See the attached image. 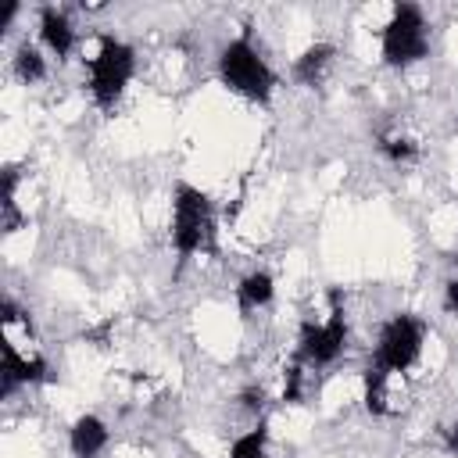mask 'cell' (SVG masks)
<instances>
[{
	"label": "cell",
	"mask_w": 458,
	"mask_h": 458,
	"mask_svg": "<svg viewBox=\"0 0 458 458\" xmlns=\"http://www.w3.org/2000/svg\"><path fill=\"white\" fill-rule=\"evenodd\" d=\"M39 43H43L57 61H64V57L75 50V25H72L68 11L54 7V4L39 7Z\"/></svg>",
	"instance_id": "8"
},
{
	"label": "cell",
	"mask_w": 458,
	"mask_h": 458,
	"mask_svg": "<svg viewBox=\"0 0 458 458\" xmlns=\"http://www.w3.org/2000/svg\"><path fill=\"white\" fill-rule=\"evenodd\" d=\"M240 408L250 411V415L265 411V390H261V386H243V390H240Z\"/></svg>",
	"instance_id": "15"
},
{
	"label": "cell",
	"mask_w": 458,
	"mask_h": 458,
	"mask_svg": "<svg viewBox=\"0 0 458 458\" xmlns=\"http://www.w3.org/2000/svg\"><path fill=\"white\" fill-rule=\"evenodd\" d=\"M386 379L390 376H383L379 369H365V408L372 415H386Z\"/></svg>",
	"instance_id": "13"
},
{
	"label": "cell",
	"mask_w": 458,
	"mask_h": 458,
	"mask_svg": "<svg viewBox=\"0 0 458 458\" xmlns=\"http://www.w3.org/2000/svg\"><path fill=\"white\" fill-rule=\"evenodd\" d=\"M254 458H268V451H265V454H254Z\"/></svg>",
	"instance_id": "18"
},
{
	"label": "cell",
	"mask_w": 458,
	"mask_h": 458,
	"mask_svg": "<svg viewBox=\"0 0 458 458\" xmlns=\"http://www.w3.org/2000/svg\"><path fill=\"white\" fill-rule=\"evenodd\" d=\"M429 54V25L419 4H394L383 32H379V57L390 68H408Z\"/></svg>",
	"instance_id": "4"
},
{
	"label": "cell",
	"mask_w": 458,
	"mask_h": 458,
	"mask_svg": "<svg viewBox=\"0 0 458 458\" xmlns=\"http://www.w3.org/2000/svg\"><path fill=\"white\" fill-rule=\"evenodd\" d=\"M444 451H447L451 458H458V422L447 426V433H444Z\"/></svg>",
	"instance_id": "17"
},
{
	"label": "cell",
	"mask_w": 458,
	"mask_h": 458,
	"mask_svg": "<svg viewBox=\"0 0 458 458\" xmlns=\"http://www.w3.org/2000/svg\"><path fill=\"white\" fill-rule=\"evenodd\" d=\"M47 379V358L43 354H21L7 336L0 344V394L11 397L18 386Z\"/></svg>",
	"instance_id": "7"
},
{
	"label": "cell",
	"mask_w": 458,
	"mask_h": 458,
	"mask_svg": "<svg viewBox=\"0 0 458 458\" xmlns=\"http://www.w3.org/2000/svg\"><path fill=\"white\" fill-rule=\"evenodd\" d=\"M132 72H136V50L125 39L104 32L100 43H97V54L89 61V97H93V104L111 111L122 100L125 86L132 82Z\"/></svg>",
	"instance_id": "3"
},
{
	"label": "cell",
	"mask_w": 458,
	"mask_h": 458,
	"mask_svg": "<svg viewBox=\"0 0 458 458\" xmlns=\"http://www.w3.org/2000/svg\"><path fill=\"white\" fill-rule=\"evenodd\" d=\"M347 344V315L340 304V290H329V315L322 322L304 318L297 333V361L308 369H326L344 354Z\"/></svg>",
	"instance_id": "6"
},
{
	"label": "cell",
	"mask_w": 458,
	"mask_h": 458,
	"mask_svg": "<svg viewBox=\"0 0 458 458\" xmlns=\"http://www.w3.org/2000/svg\"><path fill=\"white\" fill-rule=\"evenodd\" d=\"M422 344H426L422 318H415L408 311H397L379 329V340H376V351H372V369H379L383 376L408 372L422 358Z\"/></svg>",
	"instance_id": "5"
},
{
	"label": "cell",
	"mask_w": 458,
	"mask_h": 458,
	"mask_svg": "<svg viewBox=\"0 0 458 458\" xmlns=\"http://www.w3.org/2000/svg\"><path fill=\"white\" fill-rule=\"evenodd\" d=\"M14 75H18L25 86H36V82L47 79V61H43V54H39V47L21 43V47L14 50Z\"/></svg>",
	"instance_id": "12"
},
{
	"label": "cell",
	"mask_w": 458,
	"mask_h": 458,
	"mask_svg": "<svg viewBox=\"0 0 458 458\" xmlns=\"http://www.w3.org/2000/svg\"><path fill=\"white\" fill-rule=\"evenodd\" d=\"M333 57H336V47H333V43H311V47L293 61V75H297V82H304V86H318L322 75L329 72Z\"/></svg>",
	"instance_id": "11"
},
{
	"label": "cell",
	"mask_w": 458,
	"mask_h": 458,
	"mask_svg": "<svg viewBox=\"0 0 458 458\" xmlns=\"http://www.w3.org/2000/svg\"><path fill=\"white\" fill-rule=\"evenodd\" d=\"M218 82L250 104H268L276 93V72L247 36H236L218 50Z\"/></svg>",
	"instance_id": "2"
},
{
	"label": "cell",
	"mask_w": 458,
	"mask_h": 458,
	"mask_svg": "<svg viewBox=\"0 0 458 458\" xmlns=\"http://www.w3.org/2000/svg\"><path fill=\"white\" fill-rule=\"evenodd\" d=\"M379 154L394 165H404V161L415 157V143L404 140V136H379Z\"/></svg>",
	"instance_id": "14"
},
{
	"label": "cell",
	"mask_w": 458,
	"mask_h": 458,
	"mask_svg": "<svg viewBox=\"0 0 458 458\" xmlns=\"http://www.w3.org/2000/svg\"><path fill=\"white\" fill-rule=\"evenodd\" d=\"M107 440H111L107 422H104L100 415H93V411L79 415V419L72 422V429H68V447H72L75 458H97V454L107 447Z\"/></svg>",
	"instance_id": "9"
},
{
	"label": "cell",
	"mask_w": 458,
	"mask_h": 458,
	"mask_svg": "<svg viewBox=\"0 0 458 458\" xmlns=\"http://www.w3.org/2000/svg\"><path fill=\"white\" fill-rule=\"evenodd\" d=\"M215 233V211L211 197L193 186V182H175L172 190V222H168V240L179 254V265H186L193 254L211 247Z\"/></svg>",
	"instance_id": "1"
},
{
	"label": "cell",
	"mask_w": 458,
	"mask_h": 458,
	"mask_svg": "<svg viewBox=\"0 0 458 458\" xmlns=\"http://www.w3.org/2000/svg\"><path fill=\"white\" fill-rule=\"evenodd\" d=\"M444 311L458 315V279H447L444 283Z\"/></svg>",
	"instance_id": "16"
},
{
	"label": "cell",
	"mask_w": 458,
	"mask_h": 458,
	"mask_svg": "<svg viewBox=\"0 0 458 458\" xmlns=\"http://www.w3.org/2000/svg\"><path fill=\"white\" fill-rule=\"evenodd\" d=\"M272 297H276V279H272L268 268H254V272H247L236 283V308H240V315H250V311L268 308Z\"/></svg>",
	"instance_id": "10"
}]
</instances>
